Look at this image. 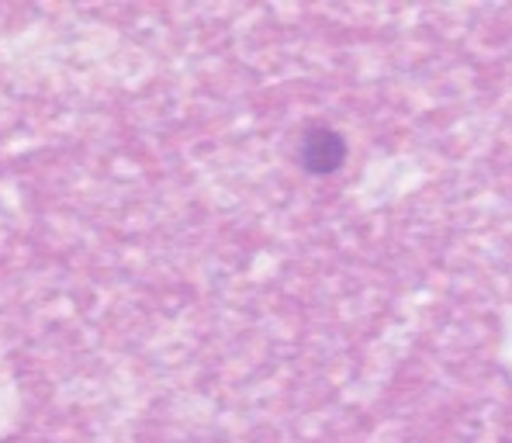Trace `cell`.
<instances>
[{"instance_id":"1","label":"cell","mask_w":512,"mask_h":443,"mask_svg":"<svg viewBox=\"0 0 512 443\" xmlns=\"http://www.w3.org/2000/svg\"><path fill=\"white\" fill-rule=\"evenodd\" d=\"M301 167L312 177H329L343 167L346 160V139L336 129H326V125H315L301 135V149H298Z\"/></svg>"}]
</instances>
